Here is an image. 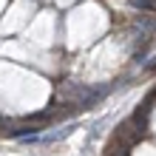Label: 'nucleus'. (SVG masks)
<instances>
[{"mask_svg":"<svg viewBox=\"0 0 156 156\" xmlns=\"http://www.w3.org/2000/svg\"><path fill=\"white\" fill-rule=\"evenodd\" d=\"M133 6H139V9H156V0H133Z\"/></svg>","mask_w":156,"mask_h":156,"instance_id":"1","label":"nucleus"}]
</instances>
